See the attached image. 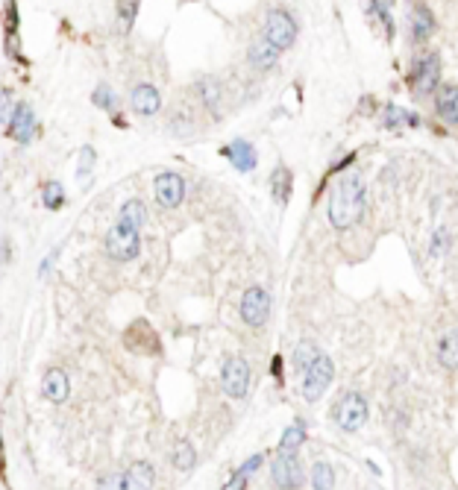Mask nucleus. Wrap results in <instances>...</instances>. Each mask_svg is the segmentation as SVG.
I'll use <instances>...</instances> for the list:
<instances>
[{
  "label": "nucleus",
  "mask_w": 458,
  "mask_h": 490,
  "mask_svg": "<svg viewBox=\"0 0 458 490\" xmlns=\"http://www.w3.org/2000/svg\"><path fill=\"white\" fill-rule=\"evenodd\" d=\"M367 203V188L359 174H350L335 182L332 194H329V220L335 229H350L362 220Z\"/></svg>",
  "instance_id": "f257e3e1"
},
{
  "label": "nucleus",
  "mask_w": 458,
  "mask_h": 490,
  "mask_svg": "<svg viewBox=\"0 0 458 490\" xmlns=\"http://www.w3.org/2000/svg\"><path fill=\"white\" fill-rule=\"evenodd\" d=\"M332 376H335L332 358L320 353L318 358L309 364V370L303 373V399L306 402H318L326 394V388H329V382H332Z\"/></svg>",
  "instance_id": "7ed1b4c3"
},
{
  "label": "nucleus",
  "mask_w": 458,
  "mask_h": 490,
  "mask_svg": "<svg viewBox=\"0 0 458 490\" xmlns=\"http://www.w3.org/2000/svg\"><path fill=\"white\" fill-rule=\"evenodd\" d=\"M274 482L279 487H300L303 484V470H300V461L294 452H279V458L274 461Z\"/></svg>",
  "instance_id": "9b49d317"
},
{
  "label": "nucleus",
  "mask_w": 458,
  "mask_h": 490,
  "mask_svg": "<svg viewBox=\"0 0 458 490\" xmlns=\"http://www.w3.org/2000/svg\"><path fill=\"white\" fill-rule=\"evenodd\" d=\"M153 191H156V200H159L162 208H177L185 200V182L179 174H170V171L156 176Z\"/></svg>",
  "instance_id": "6e6552de"
},
{
  "label": "nucleus",
  "mask_w": 458,
  "mask_h": 490,
  "mask_svg": "<svg viewBox=\"0 0 458 490\" xmlns=\"http://www.w3.org/2000/svg\"><path fill=\"white\" fill-rule=\"evenodd\" d=\"M41 394H45V399L56 402V405H62L71 394V382H68V376L62 370H47L45 373V379H41Z\"/></svg>",
  "instance_id": "ddd939ff"
},
{
  "label": "nucleus",
  "mask_w": 458,
  "mask_h": 490,
  "mask_svg": "<svg viewBox=\"0 0 458 490\" xmlns=\"http://www.w3.org/2000/svg\"><path fill=\"white\" fill-rule=\"evenodd\" d=\"M265 38L274 45L276 50H288L297 38V21L291 12L285 9H270L265 18Z\"/></svg>",
  "instance_id": "39448f33"
},
{
  "label": "nucleus",
  "mask_w": 458,
  "mask_h": 490,
  "mask_svg": "<svg viewBox=\"0 0 458 490\" xmlns=\"http://www.w3.org/2000/svg\"><path fill=\"white\" fill-rule=\"evenodd\" d=\"M303 441H306V423H303V420H297V423H294V426H291V429L282 435V441H279V450H282V452H294V450H297V446L303 443Z\"/></svg>",
  "instance_id": "393cba45"
},
{
  "label": "nucleus",
  "mask_w": 458,
  "mask_h": 490,
  "mask_svg": "<svg viewBox=\"0 0 458 490\" xmlns=\"http://www.w3.org/2000/svg\"><path fill=\"white\" fill-rule=\"evenodd\" d=\"M438 77H441V62L435 53H423L418 65H414V91L418 94H432L438 89Z\"/></svg>",
  "instance_id": "1a4fd4ad"
},
{
  "label": "nucleus",
  "mask_w": 458,
  "mask_h": 490,
  "mask_svg": "<svg viewBox=\"0 0 458 490\" xmlns=\"http://www.w3.org/2000/svg\"><path fill=\"white\" fill-rule=\"evenodd\" d=\"M411 36L414 41H426L429 36H432V12H429L426 6H414V18H411Z\"/></svg>",
  "instance_id": "6ab92c4d"
},
{
  "label": "nucleus",
  "mask_w": 458,
  "mask_h": 490,
  "mask_svg": "<svg viewBox=\"0 0 458 490\" xmlns=\"http://www.w3.org/2000/svg\"><path fill=\"white\" fill-rule=\"evenodd\" d=\"M279 53H282V50H276L267 38H259V41H253V45H250V62H253L256 68H262V71H267V68L276 65Z\"/></svg>",
  "instance_id": "dca6fc26"
},
{
  "label": "nucleus",
  "mask_w": 458,
  "mask_h": 490,
  "mask_svg": "<svg viewBox=\"0 0 458 490\" xmlns=\"http://www.w3.org/2000/svg\"><path fill=\"white\" fill-rule=\"evenodd\" d=\"M121 220L133 223V227H138V229H145V223H147V208H145V203H141V200H126L124 208H121Z\"/></svg>",
  "instance_id": "b1692460"
},
{
  "label": "nucleus",
  "mask_w": 458,
  "mask_h": 490,
  "mask_svg": "<svg viewBox=\"0 0 458 490\" xmlns=\"http://www.w3.org/2000/svg\"><path fill=\"white\" fill-rule=\"evenodd\" d=\"M320 353H318V349H314L311 344H300L297 346V353H294V367L300 370V373H306L309 370V364L314 361V358H318Z\"/></svg>",
  "instance_id": "bb28decb"
},
{
  "label": "nucleus",
  "mask_w": 458,
  "mask_h": 490,
  "mask_svg": "<svg viewBox=\"0 0 458 490\" xmlns=\"http://www.w3.org/2000/svg\"><path fill=\"white\" fill-rule=\"evenodd\" d=\"M130 103H133V109H135V115L150 118V115H156V112L162 109V94L156 91V86H147V82H141V86L133 89Z\"/></svg>",
  "instance_id": "f8f14e48"
},
{
  "label": "nucleus",
  "mask_w": 458,
  "mask_h": 490,
  "mask_svg": "<svg viewBox=\"0 0 458 490\" xmlns=\"http://www.w3.org/2000/svg\"><path fill=\"white\" fill-rule=\"evenodd\" d=\"M197 91H200V100H203L206 109H218V100H221V86L214 77H200L197 79Z\"/></svg>",
  "instance_id": "412c9836"
},
{
  "label": "nucleus",
  "mask_w": 458,
  "mask_h": 490,
  "mask_svg": "<svg viewBox=\"0 0 458 490\" xmlns=\"http://www.w3.org/2000/svg\"><path fill=\"white\" fill-rule=\"evenodd\" d=\"M91 167H94V150L91 147H82L80 150V176H85V174H89L91 171Z\"/></svg>",
  "instance_id": "c756f323"
},
{
  "label": "nucleus",
  "mask_w": 458,
  "mask_h": 490,
  "mask_svg": "<svg viewBox=\"0 0 458 490\" xmlns=\"http://www.w3.org/2000/svg\"><path fill=\"white\" fill-rule=\"evenodd\" d=\"M438 358L447 370H458V329L447 332L438 344Z\"/></svg>",
  "instance_id": "f3484780"
},
{
  "label": "nucleus",
  "mask_w": 458,
  "mask_h": 490,
  "mask_svg": "<svg viewBox=\"0 0 458 490\" xmlns=\"http://www.w3.org/2000/svg\"><path fill=\"white\" fill-rule=\"evenodd\" d=\"M170 461H174V467L182 470V473L194 470V464H197V452H194V446H191L189 441H179V443L174 446V452H170Z\"/></svg>",
  "instance_id": "aec40b11"
},
{
  "label": "nucleus",
  "mask_w": 458,
  "mask_h": 490,
  "mask_svg": "<svg viewBox=\"0 0 458 490\" xmlns=\"http://www.w3.org/2000/svg\"><path fill=\"white\" fill-rule=\"evenodd\" d=\"M450 250H452V232H450V229H435L432 235H429V247H426V253L432 256V259L447 256Z\"/></svg>",
  "instance_id": "5701e85b"
},
{
  "label": "nucleus",
  "mask_w": 458,
  "mask_h": 490,
  "mask_svg": "<svg viewBox=\"0 0 458 490\" xmlns=\"http://www.w3.org/2000/svg\"><path fill=\"white\" fill-rule=\"evenodd\" d=\"M406 118H411V115H408V112H403V109H397V106L385 109V123H388V127H397V123H403Z\"/></svg>",
  "instance_id": "7c9ffc66"
},
{
  "label": "nucleus",
  "mask_w": 458,
  "mask_h": 490,
  "mask_svg": "<svg viewBox=\"0 0 458 490\" xmlns=\"http://www.w3.org/2000/svg\"><path fill=\"white\" fill-rule=\"evenodd\" d=\"M150 484H153V467L145 464V461L133 464L130 470H126V475H124V487H130V490H145Z\"/></svg>",
  "instance_id": "a211bd4d"
},
{
  "label": "nucleus",
  "mask_w": 458,
  "mask_h": 490,
  "mask_svg": "<svg viewBox=\"0 0 458 490\" xmlns=\"http://www.w3.org/2000/svg\"><path fill=\"white\" fill-rule=\"evenodd\" d=\"M270 188H274V197L276 203H288L291 197V174H288V167H276L274 176H270Z\"/></svg>",
  "instance_id": "4be33fe9"
},
{
  "label": "nucleus",
  "mask_w": 458,
  "mask_h": 490,
  "mask_svg": "<svg viewBox=\"0 0 458 490\" xmlns=\"http://www.w3.org/2000/svg\"><path fill=\"white\" fill-rule=\"evenodd\" d=\"M259 464H262V455H256V458H250V461H247L244 467H241V473H247V475H250V473H253L256 467H259Z\"/></svg>",
  "instance_id": "72a5a7b5"
},
{
  "label": "nucleus",
  "mask_w": 458,
  "mask_h": 490,
  "mask_svg": "<svg viewBox=\"0 0 458 490\" xmlns=\"http://www.w3.org/2000/svg\"><path fill=\"white\" fill-rule=\"evenodd\" d=\"M244 484H247V473H241V470H238V473L232 475V479H229L226 487H244Z\"/></svg>",
  "instance_id": "473e14b6"
},
{
  "label": "nucleus",
  "mask_w": 458,
  "mask_h": 490,
  "mask_svg": "<svg viewBox=\"0 0 458 490\" xmlns=\"http://www.w3.org/2000/svg\"><path fill=\"white\" fill-rule=\"evenodd\" d=\"M141 229L133 227V223H126L118 217V223L109 229L106 235V253L114 259V261H133L141 250Z\"/></svg>",
  "instance_id": "f03ea898"
},
{
  "label": "nucleus",
  "mask_w": 458,
  "mask_h": 490,
  "mask_svg": "<svg viewBox=\"0 0 458 490\" xmlns=\"http://www.w3.org/2000/svg\"><path fill=\"white\" fill-rule=\"evenodd\" d=\"M223 153H226V159L238 167V171L247 174V171H253V167H256V150H253L250 141H241V138H238V141H232Z\"/></svg>",
  "instance_id": "2eb2a0df"
},
{
  "label": "nucleus",
  "mask_w": 458,
  "mask_h": 490,
  "mask_svg": "<svg viewBox=\"0 0 458 490\" xmlns=\"http://www.w3.org/2000/svg\"><path fill=\"white\" fill-rule=\"evenodd\" d=\"M62 200H65V194H62L59 182H50V185H45V206L47 208H59Z\"/></svg>",
  "instance_id": "cd10ccee"
},
{
  "label": "nucleus",
  "mask_w": 458,
  "mask_h": 490,
  "mask_svg": "<svg viewBox=\"0 0 458 490\" xmlns=\"http://www.w3.org/2000/svg\"><path fill=\"white\" fill-rule=\"evenodd\" d=\"M311 484L314 487H335V470L326 464V461H318L311 467Z\"/></svg>",
  "instance_id": "a878e982"
},
{
  "label": "nucleus",
  "mask_w": 458,
  "mask_h": 490,
  "mask_svg": "<svg viewBox=\"0 0 458 490\" xmlns=\"http://www.w3.org/2000/svg\"><path fill=\"white\" fill-rule=\"evenodd\" d=\"M435 112L443 123H452L458 127V89L455 86H443L435 94Z\"/></svg>",
  "instance_id": "4468645a"
},
{
  "label": "nucleus",
  "mask_w": 458,
  "mask_h": 490,
  "mask_svg": "<svg viewBox=\"0 0 458 490\" xmlns=\"http://www.w3.org/2000/svg\"><path fill=\"white\" fill-rule=\"evenodd\" d=\"M133 18H135V3H133V0H126V3H121V12H118V21H121L124 33L133 26Z\"/></svg>",
  "instance_id": "c85d7f7f"
},
{
  "label": "nucleus",
  "mask_w": 458,
  "mask_h": 490,
  "mask_svg": "<svg viewBox=\"0 0 458 490\" xmlns=\"http://www.w3.org/2000/svg\"><path fill=\"white\" fill-rule=\"evenodd\" d=\"M241 317L247 326H265L270 317V293L265 288H247L241 297Z\"/></svg>",
  "instance_id": "0eeeda50"
},
{
  "label": "nucleus",
  "mask_w": 458,
  "mask_h": 490,
  "mask_svg": "<svg viewBox=\"0 0 458 490\" xmlns=\"http://www.w3.org/2000/svg\"><path fill=\"white\" fill-rule=\"evenodd\" d=\"M94 103H97V106H103V109H112V103H114V100H112V91H109L106 86H100L97 94H94Z\"/></svg>",
  "instance_id": "2f4dec72"
},
{
  "label": "nucleus",
  "mask_w": 458,
  "mask_h": 490,
  "mask_svg": "<svg viewBox=\"0 0 458 490\" xmlns=\"http://www.w3.org/2000/svg\"><path fill=\"white\" fill-rule=\"evenodd\" d=\"M221 382L232 399H244L250 390V364L241 355H229L221 367Z\"/></svg>",
  "instance_id": "423d86ee"
},
{
  "label": "nucleus",
  "mask_w": 458,
  "mask_h": 490,
  "mask_svg": "<svg viewBox=\"0 0 458 490\" xmlns=\"http://www.w3.org/2000/svg\"><path fill=\"white\" fill-rule=\"evenodd\" d=\"M332 420L341 431H359L367 423V402L362 394H344L335 408H332Z\"/></svg>",
  "instance_id": "20e7f679"
},
{
  "label": "nucleus",
  "mask_w": 458,
  "mask_h": 490,
  "mask_svg": "<svg viewBox=\"0 0 458 490\" xmlns=\"http://www.w3.org/2000/svg\"><path fill=\"white\" fill-rule=\"evenodd\" d=\"M6 132H9L12 138H18L21 144H30V141H33V135H36V115H33V109L27 106V103H18L15 112L9 115Z\"/></svg>",
  "instance_id": "9d476101"
}]
</instances>
